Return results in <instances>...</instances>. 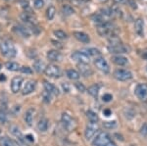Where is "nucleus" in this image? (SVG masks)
Here are the masks:
<instances>
[{"label": "nucleus", "mask_w": 147, "mask_h": 146, "mask_svg": "<svg viewBox=\"0 0 147 146\" xmlns=\"http://www.w3.org/2000/svg\"><path fill=\"white\" fill-rule=\"evenodd\" d=\"M7 120V115L4 108L0 107V124H5Z\"/></svg>", "instance_id": "35"}, {"label": "nucleus", "mask_w": 147, "mask_h": 146, "mask_svg": "<svg viewBox=\"0 0 147 146\" xmlns=\"http://www.w3.org/2000/svg\"><path fill=\"white\" fill-rule=\"evenodd\" d=\"M34 108H30L27 112L25 113V116H24V120L27 123L28 126H32V122H34Z\"/></svg>", "instance_id": "18"}, {"label": "nucleus", "mask_w": 147, "mask_h": 146, "mask_svg": "<svg viewBox=\"0 0 147 146\" xmlns=\"http://www.w3.org/2000/svg\"><path fill=\"white\" fill-rule=\"evenodd\" d=\"M47 56V59L51 62H58V61L61 60V53L59 52L58 50H50L48 51L46 54Z\"/></svg>", "instance_id": "17"}, {"label": "nucleus", "mask_w": 147, "mask_h": 146, "mask_svg": "<svg viewBox=\"0 0 147 146\" xmlns=\"http://www.w3.org/2000/svg\"><path fill=\"white\" fill-rule=\"evenodd\" d=\"M75 86L77 87L78 90L80 91V92H84V91H85L84 85L82 83H80V82H76V83H75Z\"/></svg>", "instance_id": "40"}, {"label": "nucleus", "mask_w": 147, "mask_h": 146, "mask_svg": "<svg viewBox=\"0 0 147 146\" xmlns=\"http://www.w3.org/2000/svg\"><path fill=\"white\" fill-rule=\"evenodd\" d=\"M108 50L110 51V53H114V54H121V53H127L129 52V48L122 43L118 44V45L109 46Z\"/></svg>", "instance_id": "15"}, {"label": "nucleus", "mask_w": 147, "mask_h": 146, "mask_svg": "<svg viewBox=\"0 0 147 146\" xmlns=\"http://www.w3.org/2000/svg\"><path fill=\"white\" fill-rule=\"evenodd\" d=\"M42 96H43V99L45 102H50V99H51V94L48 93L47 91H44L43 94H42Z\"/></svg>", "instance_id": "41"}, {"label": "nucleus", "mask_w": 147, "mask_h": 146, "mask_svg": "<svg viewBox=\"0 0 147 146\" xmlns=\"http://www.w3.org/2000/svg\"><path fill=\"white\" fill-rule=\"evenodd\" d=\"M56 9L54 6H49L46 10V17L48 20H53V18L55 17Z\"/></svg>", "instance_id": "32"}, {"label": "nucleus", "mask_w": 147, "mask_h": 146, "mask_svg": "<svg viewBox=\"0 0 147 146\" xmlns=\"http://www.w3.org/2000/svg\"><path fill=\"white\" fill-rule=\"evenodd\" d=\"M10 131H11V133H12V135H15L16 137L18 138L19 140H20V142H22L24 143L25 142V137L23 136L22 135V133H21V131L18 129V126H12L11 128H10Z\"/></svg>", "instance_id": "21"}, {"label": "nucleus", "mask_w": 147, "mask_h": 146, "mask_svg": "<svg viewBox=\"0 0 147 146\" xmlns=\"http://www.w3.org/2000/svg\"><path fill=\"white\" fill-rule=\"evenodd\" d=\"M62 124L64 128L69 131H73L74 128H75V122H74L73 118L67 113H64L62 115Z\"/></svg>", "instance_id": "10"}, {"label": "nucleus", "mask_w": 147, "mask_h": 146, "mask_svg": "<svg viewBox=\"0 0 147 146\" xmlns=\"http://www.w3.org/2000/svg\"><path fill=\"white\" fill-rule=\"evenodd\" d=\"M78 68H79V71H80L79 74L85 77H90L92 75V73H93L91 68L89 67V65L85 64V63H79V64H78Z\"/></svg>", "instance_id": "13"}, {"label": "nucleus", "mask_w": 147, "mask_h": 146, "mask_svg": "<svg viewBox=\"0 0 147 146\" xmlns=\"http://www.w3.org/2000/svg\"><path fill=\"white\" fill-rule=\"evenodd\" d=\"M0 146H18L17 143L13 139L9 138L8 136H2L0 137Z\"/></svg>", "instance_id": "22"}, {"label": "nucleus", "mask_w": 147, "mask_h": 146, "mask_svg": "<svg viewBox=\"0 0 147 146\" xmlns=\"http://www.w3.org/2000/svg\"><path fill=\"white\" fill-rule=\"evenodd\" d=\"M53 34L54 35L57 37V38H59V39H66L68 37V35L67 34H66L64 30H54L53 32Z\"/></svg>", "instance_id": "34"}, {"label": "nucleus", "mask_w": 147, "mask_h": 146, "mask_svg": "<svg viewBox=\"0 0 147 146\" xmlns=\"http://www.w3.org/2000/svg\"><path fill=\"white\" fill-rule=\"evenodd\" d=\"M94 64H95L97 69L100 70L101 72H103L104 74H108V73L110 72V68H109V65H108L107 61H106L103 57L96 58Z\"/></svg>", "instance_id": "8"}, {"label": "nucleus", "mask_w": 147, "mask_h": 146, "mask_svg": "<svg viewBox=\"0 0 147 146\" xmlns=\"http://www.w3.org/2000/svg\"><path fill=\"white\" fill-rule=\"evenodd\" d=\"M23 77H15L11 81V89L13 93H17L18 91H20L21 87L23 84Z\"/></svg>", "instance_id": "14"}, {"label": "nucleus", "mask_w": 147, "mask_h": 146, "mask_svg": "<svg viewBox=\"0 0 147 146\" xmlns=\"http://www.w3.org/2000/svg\"><path fill=\"white\" fill-rule=\"evenodd\" d=\"M74 3L77 4V5H80V4H84V3H86L87 1H89V0H73Z\"/></svg>", "instance_id": "45"}, {"label": "nucleus", "mask_w": 147, "mask_h": 146, "mask_svg": "<svg viewBox=\"0 0 147 146\" xmlns=\"http://www.w3.org/2000/svg\"><path fill=\"white\" fill-rule=\"evenodd\" d=\"M99 88H100V86H99L98 84H93V85H91L90 87L88 88V93L93 96V97L97 98L98 93H99Z\"/></svg>", "instance_id": "30"}, {"label": "nucleus", "mask_w": 147, "mask_h": 146, "mask_svg": "<svg viewBox=\"0 0 147 146\" xmlns=\"http://www.w3.org/2000/svg\"><path fill=\"white\" fill-rule=\"evenodd\" d=\"M114 2L117 4H123V3H125L127 0H114Z\"/></svg>", "instance_id": "47"}, {"label": "nucleus", "mask_w": 147, "mask_h": 146, "mask_svg": "<svg viewBox=\"0 0 147 146\" xmlns=\"http://www.w3.org/2000/svg\"><path fill=\"white\" fill-rule=\"evenodd\" d=\"M5 67L7 70L9 71H12V72H16V71H19L20 70V65L16 62H12V61H9L5 64Z\"/></svg>", "instance_id": "27"}, {"label": "nucleus", "mask_w": 147, "mask_h": 146, "mask_svg": "<svg viewBox=\"0 0 147 146\" xmlns=\"http://www.w3.org/2000/svg\"><path fill=\"white\" fill-rule=\"evenodd\" d=\"M34 69L35 72L37 73H41V72H44V69H45V64L42 62L41 60H35L34 62Z\"/></svg>", "instance_id": "24"}, {"label": "nucleus", "mask_w": 147, "mask_h": 146, "mask_svg": "<svg viewBox=\"0 0 147 146\" xmlns=\"http://www.w3.org/2000/svg\"><path fill=\"white\" fill-rule=\"evenodd\" d=\"M7 1H10V0H7Z\"/></svg>", "instance_id": "54"}, {"label": "nucleus", "mask_w": 147, "mask_h": 146, "mask_svg": "<svg viewBox=\"0 0 147 146\" xmlns=\"http://www.w3.org/2000/svg\"><path fill=\"white\" fill-rule=\"evenodd\" d=\"M72 59L75 61H78L79 63H85V64H88L89 60H90V57L86 52H84V51H76L72 54Z\"/></svg>", "instance_id": "6"}, {"label": "nucleus", "mask_w": 147, "mask_h": 146, "mask_svg": "<svg viewBox=\"0 0 147 146\" xmlns=\"http://www.w3.org/2000/svg\"><path fill=\"white\" fill-rule=\"evenodd\" d=\"M67 77H69L70 79H72V81H77V79H80V74L79 72H77L76 70H73V69H70L67 71Z\"/></svg>", "instance_id": "28"}, {"label": "nucleus", "mask_w": 147, "mask_h": 146, "mask_svg": "<svg viewBox=\"0 0 147 146\" xmlns=\"http://www.w3.org/2000/svg\"><path fill=\"white\" fill-rule=\"evenodd\" d=\"M142 57L145 58V59H147V51H144L143 54H142Z\"/></svg>", "instance_id": "51"}, {"label": "nucleus", "mask_w": 147, "mask_h": 146, "mask_svg": "<svg viewBox=\"0 0 147 146\" xmlns=\"http://www.w3.org/2000/svg\"><path fill=\"white\" fill-rule=\"evenodd\" d=\"M6 81V77H5V76L4 75H0V81Z\"/></svg>", "instance_id": "50"}, {"label": "nucleus", "mask_w": 147, "mask_h": 146, "mask_svg": "<svg viewBox=\"0 0 147 146\" xmlns=\"http://www.w3.org/2000/svg\"><path fill=\"white\" fill-rule=\"evenodd\" d=\"M19 71H20L21 73H23V74H28V75L32 74V68L27 67V66H23V67H21V68H20V70H19Z\"/></svg>", "instance_id": "37"}, {"label": "nucleus", "mask_w": 147, "mask_h": 146, "mask_svg": "<svg viewBox=\"0 0 147 146\" xmlns=\"http://www.w3.org/2000/svg\"><path fill=\"white\" fill-rule=\"evenodd\" d=\"M114 77H115V79H118V81H127L132 77V74L127 70L119 69V70L115 71V73H114Z\"/></svg>", "instance_id": "4"}, {"label": "nucleus", "mask_w": 147, "mask_h": 146, "mask_svg": "<svg viewBox=\"0 0 147 146\" xmlns=\"http://www.w3.org/2000/svg\"><path fill=\"white\" fill-rule=\"evenodd\" d=\"M86 117L90 123H97L98 122V116L93 111H91V110H88L86 112Z\"/></svg>", "instance_id": "31"}, {"label": "nucleus", "mask_w": 147, "mask_h": 146, "mask_svg": "<svg viewBox=\"0 0 147 146\" xmlns=\"http://www.w3.org/2000/svg\"><path fill=\"white\" fill-rule=\"evenodd\" d=\"M0 52L7 58H13L17 54V50H16L13 42L8 39H4L0 42Z\"/></svg>", "instance_id": "1"}, {"label": "nucleus", "mask_w": 147, "mask_h": 146, "mask_svg": "<svg viewBox=\"0 0 147 146\" xmlns=\"http://www.w3.org/2000/svg\"><path fill=\"white\" fill-rule=\"evenodd\" d=\"M20 18H21V20H22L23 22H25L26 24H28V26L35 25V21H36V19H35L34 15L32 13V12L25 11L24 13H22L20 15Z\"/></svg>", "instance_id": "11"}, {"label": "nucleus", "mask_w": 147, "mask_h": 146, "mask_svg": "<svg viewBox=\"0 0 147 146\" xmlns=\"http://www.w3.org/2000/svg\"><path fill=\"white\" fill-rule=\"evenodd\" d=\"M87 54L91 56H100V51L96 48H88L87 49Z\"/></svg>", "instance_id": "36"}, {"label": "nucleus", "mask_w": 147, "mask_h": 146, "mask_svg": "<svg viewBox=\"0 0 147 146\" xmlns=\"http://www.w3.org/2000/svg\"><path fill=\"white\" fill-rule=\"evenodd\" d=\"M25 139L26 140H30V141H34V136H32V135H26V137H25Z\"/></svg>", "instance_id": "46"}, {"label": "nucleus", "mask_w": 147, "mask_h": 146, "mask_svg": "<svg viewBox=\"0 0 147 146\" xmlns=\"http://www.w3.org/2000/svg\"><path fill=\"white\" fill-rule=\"evenodd\" d=\"M92 21H93L97 26H99V25H101V24L106 22V21L104 20V17L101 15V14H95V15L92 17Z\"/></svg>", "instance_id": "33"}, {"label": "nucleus", "mask_w": 147, "mask_h": 146, "mask_svg": "<svg viewBox=\"0 0 147 146\" xmlns=\"http://www.w3.org/2000/svg\"><path fill=\"white\" fill-rule=\"evenodd\" d=\"M20 3L23 8L26 9V10H27L28 8V6H30V1H28V0H20Z\"/></svg>", "instance_id": "42"}, {"label": "nucleus", "mask_w": 147, "mask_h": 146, "mask_svg": "<svg viewBox=\"0 0 147 146\" xmlns=\"http://www.w3.org/2000/svg\"><path fill=\"white\" fill-rule=\"evenodd\" d=\"M97 32L101 35V36H112L116 34V26L113 23L107 22L101 24V25L97 26Z\"/></svg>", "instance_id": "2"}, {"label": "nucleus", "mask_w": 147, "mask_h": 146, "mask_svg": "<svg viewBox=\"0 0 147 146\" xmlns=\"http://www.w3.org/2000/svg\"><path fill=\"white\" fill-rule=\"evenodd\" d=\"M44 74L49 77L57 79V77H59L61 76V71L58 66L50 64L45 67V69H44Z\"/></svg>", "instance_id": "3"}, {"label": "nucleus", "mask_w": 147, "mask_h": 146, "mask_svg": "<svg viewBox=\"0 0 147 146\" xmlns=\"http://www.w3.org/2000/svg\"><path fill=\"white\" fill-rule=\"evenodd\" d=\"M34 8L36 9H41L42 7L44 5V1L43 0H34Z\"/></svg>", "instance_id": "38"}, {"label": "nucleus", "mask_w": 147, "mask_h": 146, "mask_svg": "<svg viewBox=\"0 0 147 146\" xmlns=\"http://www.w3.org/2000/svg\"><path fill=\"white\" fill-rule=\"evenodd\" d=\"M116 124H116V122L113 121V122H105V123L103 124V126L107 129H112V128H115Z\"/></svg>", "instance_id": "39"}, {"label": "nucleus", "mask_w": 147, "mask_h": 146, "mask_svg": "<svg viewBox=\"0 0 147 146\" xmlns=\"http://www.w3.org/2000/svg\"><path fill=\"white\" fill-rule=\"evenodd\" d=\"M134 93L137 96L138 99L141 101L147 100V84L145 83H139L136 85V89H134Z\"/></svg>", "instance_id": "5"}, {"label": "nucleus", "mask_w": 147, "mask_h": 146, "mask_svg": "<svg viewBox=\"0 0 147 146\" xmlns=\"http://www.w3.org/2000/svg\"><path fill=\"white\" fill-rule=\"evenodd\" d=\"M106 146H116L115 144H114V143L112 142V141H110V142H109L108 143V144L107 145H106Z\"/></svg>", "instance_id": "52"}, {"label": "nucleus", "mask_w": 147, "mask_h": 146, "mask_svg": "<svg viewBox=\"0 0 147 146\" xmlns=\"http://www.w3.org/2000/svg\"><path fill=\"white\" fill-rule=\"evenodd\" d=\"M97 131H98L97 123H89L87 124L86 129H85V138L86 139H90V138L94 136Z\"/></svg>", "instance_id": "12"}, {"label": "nucleus", "mask_w": 147, "mask_h": 146, "mask_svg": "<svg viewBox=\"0 0 147 146\" xmlns=\"http://www.w3.org/2000/svg\"><path fill=\"white\" fill-rule=\"evenodd\" d=\"M110 137L106 133H100L98 135L96 136V138L93 140V145L94 146H106L110 142Z\"/></svg>", "instance_id": "7"}, {"label": "nucleus", "mask_w": 147, "mask_h": 146, "mask_svg": "<svg viewBox=\"0 0 147 146\" xmlns=\"http://www.w3.org/2000/svg\"><path fill=\"white\" fill-rule=\"evenodd\" d=\"M112 61L118 66H125L127 64V59L121 55H116L112 58Z\"/></svg>", "instance_id": "23"}, {"label": "nucleus", "mask_w": 147, "mask_h": 146, "mask_svg": "<svg viewBox=\"0 0 147 146\" xmlns=\"http://www.w3.org/2000/svg\"><path fill=\"white\" fill-rule=\"evenodd\" d=\"M61 10H62V13L65 16H71L75 13V9H74L72 6L67 5V4H66V5H63L62 8H61Z\"/></svg>", "instance_id": "29"}, {"label": "nucleus", "mask_w": 147, "mask_h": 146, "mask_svg": "<svg viewBox=\"0 0 147 146\" xmlns=\"http://www.w3.org/2000/svg\"><path fill=\"white\" fill-rule=\"evenodd\" d=\"M43 86H44V89H45V91H47L48 93L53 94V95H58V94H59L58 88H57L55 85H53L52 83H50V82L44 81L43 82Z\"/></svg>", "instance_id": "19"}, {"label": "nucleus", "mask_w": 147, "mask_h": 146, "mask_svg": "<svg viewBox=\"0 0 147 146\" xmlns=\"http://www.w3.org/2000/svg\"><path fill=\"white\" fill-rule=\"evenodd\" d=\"M104 115H105V116H110L111 115V112H110V110H104Z\"/></svg>", "instance_id": "48"}, {"label": "nucleus", "mask_w": 147, "mask_h": 146, "mask_svg": "<svg viewBox=\"0 0 147 146\" xmlns=\"http://www.w3.org/2000/svg\"><path fill=\"white\" fill-rule=\"evenodd\" d=\"M13 30L16 32L17 34L21 35L22 37H30V34H32V32H30V29L26 26H22V25H16L15 27L13 28Z\"/></svg>", "instance_id": "9"}, {"label": "nucleus", "mask_w": 147, "mask_h": 146, "mask_svg": "<svg viewBox=\"0 0 147 146\" xmlns=\"http://www.w3.org/2000/svg\"><path fill=\"white\" fill-rule=\"evenodd\" d=\"M141 135H144L145 137H147V124H144L141 129Z\"/></svg>", "instance_id": "44"}, {"label": "nucleus", "mask_w": 147, "mask_h": 146, "mask_svg": "<svg viewBox=\"0 0 147 146\" xmlns=\"http://www.w3.org/2000/svg\"><path fill=\"white\" fill-rule=\"evenodd\" d=\"M35 86H36V81H32V79L28 81L23 87V94L24 95H27V94L32 93L35 89Z\"/></svg>", "instance_id": "16"}, {"label": "nucleus", "mask_w": 147, "mask_h": 146, "mask_svg": "<svg viewBox=\"0 0 147 146\" xmlns=\"http://www.w3.org/2000/svg\"><path fill=\"white\" fill-rule=\"evenodd\" d=\"M129 2L130 4H131V7H132V8H134V9H136V4L134 3V2L132 1V0H129Z\"/></svg>", "instance_id": "49"}, {"label": "nucleus", "mask_w": 147, "mask_h": 146, "mask_svg": "<svg viewBox=\"0 0 147 146\" xmlns=\"http://www.w3.org/2000/svg\"><path fill=\"white\" fill-rule=\"evenodd\" d=\"M134 30H136V32L137 34L142 35V34H143V21H142V19H137L136 21Z\"/></svg>", "instance_id": "25"}, {"label": "nucleus", "mask_w": 147, "mask_h": 146, "mask_svg": "<svg viewBox=\"0 0 147 146\" xmlns=\"http://www.w3.org/2000/svg\"><path fill=\"white\" fill-rule=\"evenodd\" d=\"M111 99H112V95L111 94H104L103 95V101H105V102H109Z\"/></svg>", "instance_id": "43"}, {"label": "nucleus", "mask_w": 147, "mask_h": 146, "mask_svg": "<svg viewBox=\"0 0 147 146\" xmlns=\"http://www.w3.org/2000/svg\"><path fill=\"white\" fill-rule=\"evenodd\" d=\"M74 36L80 42H84V43H88L89 42V36L86 34L82 32H74Z\"/></svg>", "instance_id": "20"}, {"label": "nucleus", "mask_w": 147, "mask_h": 146, "mask_svg": "<svg viewBox=\"0 0 147 146\" xmlns=\"http://www.w3.org/2000/svg\"><path fill=\"white\" fill-rule=\"evenodd\" d=\"M0 70H1V65H0Z\"/></svg>", "instance_id": "53"}, {"label": "nucleus", "mask_w": 147, "mask_h": 146, "mask_svg": "<svg viewBox=\"0 0 147 146\" xmlns=\"http://www.w3.org/2000/svg\"><path fill=\"white\" fill-rule=\"evenodd\" d=\"M37 129H38L39 131L41 133H44V131H47L48 129V120L47 119H41L37 124Z\"/></svg>", "instance_id": "26"}]
</instances>
